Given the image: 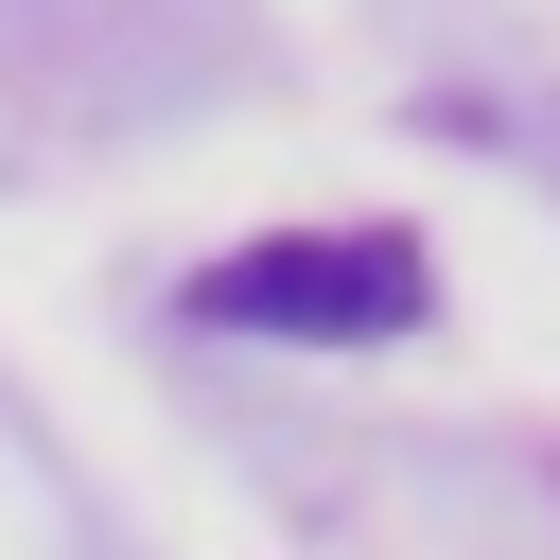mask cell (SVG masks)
<instances>
[{
    "label": "cell",
    "mask_w": 560,
    "mask_h": 560,
    "mask_svg": "<svg viewBox=\"0 0 560 560\" xmlns=\"http://www.w3.org/2000/svg\"><path fill=\"white\" fill-rule=\"evenodd\" d=\"M420 298H438V280H420L402 228H280V245H228V262L192 280L210 332H402Z\"/></svg>",
    "instance_id": "obj_1"
}]
</instances>
